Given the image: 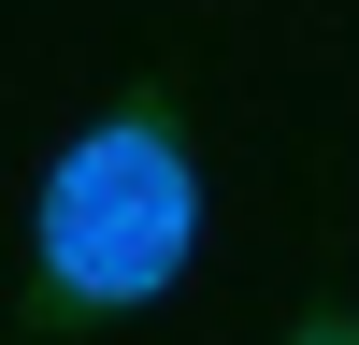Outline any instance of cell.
I'll list each match as a JSON object with an SVG mask.
<instances>
[{
    "label": "cell",
    "mask_w": 359,
    "mask_h": 345,
    "mask_svg": "<svg viewBox=\"0 0 359 345\" xmlns=\"http://www.w3.org/2000/svg\"><path fill=\"white\" fill-rule=\"evenodd\" d=\"M187 259V158L158 130H101L57 158L43 187V273L72 302H144V288Z\"/></svg>",
    "instance_id": "6da1fadb"
}]
</instances>
